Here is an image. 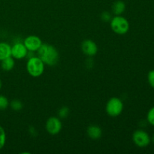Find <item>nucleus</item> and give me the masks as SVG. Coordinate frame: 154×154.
Here are the masks:
<instances>
[{
    "mask_svg": "<svg viewBox=\"0 0 154 154\" xmlns=\"http://www.w3.org/2000/svg\"><path fill=\"white\" fill-rule=\"evenodd\" d=\"M126 9V5L121 0L116 1L112 5V11L115 15H120L124 12Z\"/></svg>",
    "mask_w": 154,
    "mask_h": 154,
    "instance_id": "nucleus-13",
    "label": "nucleus"
},
{
    "mask_svg": "<svg viewBox=\"0 0 154 154\" xmlns=\"http://www.w3.org/2000/svg\"><path fill=\"white\" fill-rule=\"evenodd\" d=\"M132 140L134 144L139 147H147L151 141V138L149 134L142 129H138L134 132L132 135Z\"/></svg>",
    "mask_w": 154,
    "mask_h": 154,
    "instance_id": "nucleus-5",
    "label": "nucleus"
},
{
    "mask_svg": "<svg viewBox=\"0 0 154 154\" xmlns=\"http://www.w3.org/2000/svg\"><path fill=\"white\" fill-rule=\"evenodd\" d=\"M87 135L90 138H92L93 140H96L101 138L102 132L100 127H99L97 126H95V125H93V126H90L87 128Z\"/></svg>",
    "mask_w": 154,
    "mask_h": 154,
    "instance_id": "nucleus-10",
    "label": "nucleus"
},
{
    "mask_svg": "<svg viewBox=\"0 0 154 154\" xmlns=\"http://www.w3.org/2000/svg\"><path fill=\"white\" fill-rule=\"evenodd\" d=\"M47 132L52 135H55L58 134L62 129V123L60 118L57 117H51L48 118L46 122Z\"/></svg>",
    "mask_w": 154,
    "mask_h": 154,
    "instance_id": "nucleus-6",
    "label": "nucleus"
},
{
    "mask_svg": "<svg viewBox=\"0 0 154 154\" xmlns=\"http://www.w3.org/2000/svg\"><path fill=\"white\" fill-rule=\"evenodd\" d=\"M81 49L83 53L88 57H93L98 52V47L93 41L86 39L81 44Z\"/></svg>",
    "mask_w": 154,
    "mask_h": 154,
    "instance_id": "nucleus-9",
    "label": "nucleus"
},
{
    "mask_svg": "<svg viewBox=\"0 0 154 154\" xmlns=\"http://www.w3.org/2000/svg\"><path fill=\"white\" fill-rule=\"evenodd\" d=\"M6 142V133L5 129L0 126V150L4 147Z\"/></svg>",
    "mask_w": 154,
    "mask_h": 154,
    "instance_id": "nucleus-15",
    "label": "nucleus"
},
{
    "mask_svg": "<svg viewBox=\"0 0 154 154\" xmlns=\"http://www.w3.org/2000/svg\"><path fill=\"white\" fill-rule=\"evenodd\" d=\"M15 62L14 60L12 57H9L8 58L4 59L1 61V68L3 71L5 72H9L12 70L13 68L14 67Z\"/></svg>",
    "mask_w": 154,
    "mask_h": 154,
    "instance_id": "nucleus-12",
    "label": "nucleus"
},
{
    "mask_svg": "<svg viewBox=\"0 0 154 154\" xmlns=\"http://www.w3.org/2000/svg\"><path fill=\"white\" fill-rule=\"evenodd\" d=\"M111 29L118 35H125L129 30V23L120 15H116L111 20Z\"/></svg>",
    "mask_w": 154,
    "mask_h": 154,
    "instance_id": "nucleus-3",
    "label": "nucleus"
},
{
    "mask_svg": "<svg viewBox=\"0 0 154 154\" xmlns=\"http://www.w3.org/2000/svg\"><path fill=\"white\" fill-rule=\"evenodd\" d=\"M23 103L18 99H14L11 102V108L15 111H20L23 108Z\"/></svg>",
    "mask_w": 154,
    "mask_h": 154,
    "instance_id": "nucleus-14",
    "label": "nucleus"
},
{
    "mask_svg": "<svg viewBox=\"0 0 154 154\" xmlns=\"http://www.w3.org/2000/svg\"><path fill=\"white\" fill-rule=\"evenodd\" d=\"M29 51L23 43L17 42L11 47V57L16 60L23 59L28 55Z\"/></svg>",
    "mask_w": 154,
    "mask_h": 154,
    "instance_id": "nucleus-8",
    "label": "nucleus"
},
{
    "mask_svg": "<svg viewBox=\"0 0 154 154\" xmlns=\"http://www.w3.org/2000/svg\"><path fill=\"white\" fill-rule=\"evenodd\" d=\"M147 120L152 126H154V106L149 110L147 115Z\"/></svg>",
    "mask_w": 154,
    "mask_h": 154,
    "instance_id": "nucleus-18",
    "label": "nucleus"
},
{
    "mask_svg": "<svg viewBox=\"0 0 154 154\" xmlns=\"http://www.w3.org/2000/svg\"><path fill=\"white\" fill-rule=\"evenodd\" d=\"M11 57V47L6 42H0V61Z\"/></svg>",
    "mask_w": 154,
    "mask_h": 154,
    "instance_id": "nucleus-11",
    "label": "nucleus"
},
{
    "mask_svg": "<svg viewBox=\"0 0 154 154\" xmlns=\"http://www.w3.org/2000/svg\"><path fill=\"white\" fill-rule=\"evenodd\" d=\"M123 110V103L117 97H113L108 100L106 105V112L111 117H117Z\"/></svg>",
    "mask_w": 154,
    "mask_h": 154,
    "instance_id": "nucleus-4",
    "label": "nucleus"
},
{
    "mask_svg": "<svg viewBox=\"0 0 154 154\" xmlns=\"http://www.w3.org/2000/svg\"><path fill=\"white\" fill-rule=\"evenodd\" d=\"M26 70L31 76L38 78L43 74L45 63L38 57H32L26 63Z\"/></svg>",
    "mask_w": 154,
    "mask_h": 154,
    "instance_id": "nucleus-2",
    "label": "nucleus"
},
{
    "mask_svg": "<svg viewBox=\"0 0 154 154\" xmlns=\"http://www.w3.org/2000/svg\"><path fill=\"white\" fill-rule=\"evenodd\" d=\"M101 19L104 21V22H109L112 19L111 17V14L108 11H104L102 12L101 14Z\"/></svg>",
    "mask_w": 154,
    "mask_h": 154,
    "instance_id": "nucleus-19",
    "label": "nucleus"
},
{
    "mask_svg": "<svg viewBox=\"0 0 154 154\" xmlns=\"http://www.w3.org/2000/svg\"><path fill=\"white\" fill-rule=\"evenodd\" d=\"M38 56L43 61L45 65L54 66L59 61V52L53 45L42 44L38 50Z\"/></svg>",
    "mask_w": 154,
    "mask_h": 154,
    "instance_id": "nucleus-1",
    "label": "nucleus"
},
{
    "mask_svg": "<svg viewBox=\"0 0 154 154\" xmlns=\"http://www.w3.org/2000/svg\"><path fill=\"white\" fill-rule=\"evenodd\" d=\"M152 141H153V142L154 143V134H153V137H152Z\"/></svg>",
    "mask_w": 154,
    "mask_h": 154,
    "instance_id": "nucleus-22",
    "label": "nucleus"
},
{
    "mask_svg": "<svg viewBox=\"0 0 154 154\" xmlns=\"http://www.w3.org/2000/svg\"><path fill=\"white\" fill-rule=\"evenodd\" d=\"M147 80H148V83L150 87L154 89V69L149 72L148 75H147Z\"/></svg>",
    "mask_w": 154,
    "mask_h": 154,
    "instance_id": "nucleus-20",
    "label": "nucleus"
},
{
    "mask_svg": "<svg viewBox=\"0 0 154 154\" xmlns=\"http://www.w3.org/2000/svg\"><path fill=\"white\" fill-rule=\"evenodd\" d=\"M24 45L29 52H35L42 46V42L39 37L36 35H29L24 39Z\"/></svg>",
    "mask_w": 154,
    "mask_h": 154,
    "instance_id": "nucleus-7",
    "label": "nucleus"
},
{
    "mask_svg": "<svg viewBox=\"0 0 154 154\" xmlns=\"http://www.w3.org/2000/svg\"><path fill=\"white\" fill-rule=\"evenodd\" d=\"M9 102L5 96L0 95V111L5 110L8 107Z\"/></svg>",
    "mask_w": 154,
    "mask_h": 154,
    "instance_id": "nucleus-16",
    "label": "nucleus"
},
{
    "mask_svg": "<svg viewBox=\"0 0 154 154\" xmlns=\"http://www.w3.org/2000/svg\"><path fill=\"white\" fill-rule=\"evenodd\" d=\"M2 83L1 79H0V90H1V88H2Z\"/></svg>",
    "mask_w": 154,
    "mask_h": 154,
    "instance_id": "nucleus-21",
    "label": "nucleus"
},
{
    "mask_svg": "<svg viewBox=\"0 0 154 154\" xmlns=\"http://www.w3.org/2000/svg\"><path fill=\"white\" fill-rule=\"evenodd\" d=\"M69 109L67 107L64 106L63 108H60L58 111V116L61 119H65L69 116Z\"/></svg>",
    "mask_w": 154,
    "mask_h": 154,
    "instance_id": "nucleus-17",
    "label": "nucleus"
}]
</instances>
